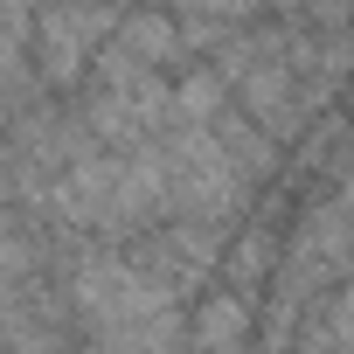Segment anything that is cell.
Here are the masks:
<instances>
[{
  "label": "cell",
  "instance_id": "obj_3",
  "mask_svg": "<svg viewBox=\"0 0 354 354\" xmlns=\"http://www.w3.org/2000/svg\"><path fill=\"white\" fill-rule=\"evenodd\" d=\"M28 21H35V15H0V84H8V70H15V56H21Z\"/></svg>",
  "mask_w": 354,
  "mask_h": 354
},
{
  "label": "cell",
  "instance_id": "obj_1",
  "mask_svg": "<svg viewBox=\"0 0 354 354\" xmlns=\"http://www.w3.org/2000/svg\"><path fill=\"white\" fill-rule=\"evenodd\" d=\"M111 28H118V15H35L28 35H35L42 77H49V84H70V77L84 70V56H97V49L111 42Z\"/></svg>",
  "mask_w": 354,
  "mask_h": 354
},
{
  "label": "cell",
  "instance_id": "obj_2",
  "mask_svg": "<svg viewBox=\"0 0 354 354\" xmlns=\"http://www.w3.org/2000/svg\"><path fill=\"white\" fill-rule=\"evenodd\" d=\"M243 299H216L209 313H202V354H236L243 347Z\"/></svg>",
  "mask_w": 354,
  "mask_h": 354
}]
</instances>
